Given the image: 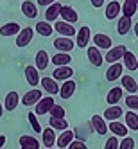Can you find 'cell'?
I'll list each match as a JSON object with an SVG mask.
<instances>
[{
  "instance_id": "obj_1",
  "label": "cell",
  "mask_w": 138,
  "mask_h": 149,
  "mask_svg": "<svg viewBox=\"0 0 138 149\" xmlns=\"http://www.w3.org/2000/svg\"><path fill=\"white\" fill-rule=\"evenodd\" d=\"M54 104L56 102H54V97H52V95L41 97L40 102L34 106V113L36 115H47V113H50V110H52V106H54Z\"/></svg>"
},
{
  "instance_id": "obj_2",
  "label": "cell",
  "mask_w": 138,
  "mask_h": 149,
  "mask_svg": "<svg viewBox=\"0 0 138 149\" xmlns=\"http://www.w3.org/2000/svg\"><path fill=\"white\" fill-rule=\"evenodd\" d=\"M127 52V47L126 45H117V47H111L110 50H108V54H106V61L110 63H117V61H120V59H124V54Z\"/></svg>"
},
{
  "instance_id": "obj_3",
  "label": "cell",
  "mask_w": 138,
  "mask_h": 149,
  "mask_svg": "<svg viewBox=\"0 0 138 149\" xmlns=\"http://www.w3.org/2000/svg\"><path fill=\"white\" fill-rule=\"evenodd\" d=\"M33 38H34V31L31 29V27H25V29H22L18 33V38H16V47H27L31 41H33Z\"/></svg>"
},
{
  "instance_id": "obj_4",
  "label": "cell",
  "mask_w": 138,
  "mask_h": 149,
  "mask_svg": "<svg viewBox=\"0 0 138 149\" xmlns=\"http://www.w3.org/2000/svg\"><path fill=\"white\" fill-rule=\"evenodd\" d=\"M122 70H124V65L120 61L111 63V65L108 67V70H106V79L108 81H119L122 77Z\"/></svg>"
},
{
  "instance_id": "obj_5",
  "label": "cell",
  "mask_w": 138,
  "mask_h": 149,
  "mask_svg": "<svg viewBox=\"0 0 138 149\" xmlns=\"http://www.w3.org/2000/svg\"><path fill=\"white\" fill-rule=\"evenodd\" d=\"M86 56H88V61L92 63L93 67H101L102 63H104V58H102V52L97 45H93L86 50Z\"/></svg>"
},
{
  "instance_id": "obj_6",
  "label": "cell",
  "mask_w": 138,
  "mask_h": 149,
  "mask_svg": "<svg viewBox=\"0 0 138 149\" xmlns=\"http://www.w3.org/2000/svg\"><path fill=\"white\" fill-rule=\"evenodd\" d=\"M88 43H90V27L83 25L76 34V45L79 49H84V47H88Z\"/></svg>"
},
{
  "instance_id": "obj_7",
  "label": "cell",
  "mask_w": 138,
  "mask_h": 149,
  "mask_svg": "<svg viewBox=\"0 0 138 149\" xmlns=\"http://www.w3.org/2000/svg\"><path fill=\"white\" fill-rule=\"evenodd\" d=\"M41 97H43V95H41V92H40L38 88H33V90H29L24 97H22V104H24V106H36Z\"/></svg>"
},
{
  "instance_id": "obj_8",
  "label": "cell",
  "mask_w": 138,
  "mask_h": 149,
  "mask_svg": "<svg viewBox=\"0 0 138 149\" xmlns=\"http://www.w3.org/2000/svg\"><path fill=\"white\" fill-rule=\"evenodd\" d=\"M106 119H104V117H101V115H93L92 117V127H93V130H95V133H99V135H106V133H108L110 131V126H106V122H104Z\"/></svg>"
},
{
  "instance_id": "obj_9",
  "label": "cell",
  "mask_w": 138,
  "mask_h": 149,
  "mask_svg": "<svg viewBox=\"0 0 138 149\" xmlns=\"http://www.w3.org/2000/svg\"><path fill=\"white\" fill-rule=\"evenodd\" d=\"M54 29L58 31V33L61 34V36H67V38H72V36H76L77 33H76V27H74L72 24H68V22H58L56 25H54Z\"/></svg>"
},
{
  "instance_id": "obj_10",
  "label": "cell",
  "mask_w": 138,
  "mask_h": 149,
  "mask_svg": "<svg viewBox=\"0 0 138 149\" xmlns=\"http://www.w3.org/2000/svg\"><path fill=\"white\" fill-rule=\"evenodd\" d=\"M41 86H43V90L47 93H50V95L59 93V84H58V81L54 77H49V76L41 77Z\"/></svg>"
},
{
  "instance_id": "obj_11",
  "label": "cell",
  "mask_w": 138,
  "mask_h": 149,
  "mask_svg": "<svg viewBox=\"0 0 138 149\" xmlns=\"http://www.w3.org/2000/svg\"><path fill=\"white\" fill-rule=\"evenodd\" d=\"M25 79H27V83H29L33 88L38 86V84L41 83V77H40V74H38V68L33 67V65L25 67Z\"/></svg>"
},
{
  "instance_id": "obj_12",
  "label": "cell",
  "mask_w": 138,
  "mask_h": 149,
  "mask_svg": "<svg viewBox=\"0 0 138 149\" xmlns=\"http://www.w3.org/2000/svg\"><path fill=\"white\" fill-rule=\"evenodd\" d=\"M119 13H122V4H119L117 0H111V2L106 6L104 9V15L108 20H115L117 16H119Z\"/></svg>"
},
{
  "instance_id": "obj_13",
  "label": "cell",
  "mask_w": 138,
  "mask_h": 149,
  "mask_svg": "<svg viewBox=\"0 0 138 149\" xmlns=\"http://www.w3.org/2000/svg\"><path fill=\"white\" fill-rule=\"evenodd\" d=\"M72 76H74V68L68 67V65L58 67V68L54 70V74H52V77H54L56 81H67V79H70Z\"/></svg>"
},
{
  "instance_id": "obj_14",
  "label": "cell",
  "mask_w": 138,
  "mask_h": 149,
  "mask_svg": "<svg viewBox=\"0 0 138 149\" xmlns=\"http://www.w3.org/2000/svg\"><path fill=\"white\" fill-rule=\"evenodd\" d=\"M20 24H16V22H7V24H4L2 27H0V34L2 36H18V33H20Z\"/></svg>"
},
{
  "instance_id": "obj_15",
  "label": "cell",
  "mask_w": 138,
  "mask_h": 149,
  "mask_svg": "<svg viewBox=\"0 0 138 149\" xmlns=\"http://www.w3.org/2000/svg\"><path fill=\"white\" fill-rule=\"evenodd\" d=\"M122 95H124V88L115 86V88H111V90L108 92V95H106V102H108L110 106L119 104V102H120V99H122Z\"/></svg>"
},
{
  "instance_id": "obj_16",
  "label": "cell",
  "mask_w": 138,
  "mask_h": 149,
  "mask_svg": "<svg viewBox=\"0 0 138 149\" xmlns=\"http://www.w3.org/2000/svg\"><path fill=\"white\" fill-rule=\"evenodd\" d=\"M74 41L70 40V38H67V36H61V38H58V40H54V47L59 50V52H70L72 49H74Z\"/></svg>"
},
{
  "instance_id": "obj_17",
  "label": "cell",
  "mask_w": 138,
  "mask_h": 149,
  "mask_svg": "<svg viewBox=\"0 0 138 149\" xmlns=\"http://www.w3.org/2000/svg\"><path fill=\"white\" fill-rule=\"evenodd\" d=\"M61 18L65 20V22H68V24H76L77 20H79V15L76 13V9H74V7L63 6L61 7Z\"/></svg>"
},
{
  "instance_id": "obj_18",
  "label": "cell",
  "mask_w": 138,
  "mask_h": 149,
  "mask_svg": "<svg viewBox=\"0 0 138 149\" xmlns=\"http://www.w3.org/2000/svg\"><path fill=\"white\" fill-rule=\"evenodd\" d=\"M93 43L97 45L99 49H104V50H110L113 45H111V38L108 36V34H102V33H99V34H95L93 38Z\"/></svg>"
},
{
  "instance_id": "obj_19",
  "label": "cell",
  "mask_w": 138,
  "mask_h": 149,
  "mask_svg": "<svg viewBox=\"0 0 138 149\" xmlns=\"http://www.w3.org/2000/svg\"><path fill=\"white\" fill-rule=\"evenodd\" d=\"M59 93H61V99H70L72 95L76 93V81H70V79H67L65 83L61 84Z\"/></svg>"
},
{
  "instance_id": "obj_20",
  "label": "cell",
  "mask_w": 138,
  "mask_h": 149,
  "mask_svg": "<svg viewBox=\"0 0 138 149\" xmlns=\"http://www.w3.org/2000/svg\"><path fill=\"white\" fill-rule=\"evenodd\" d=\"M72 142H74V131H70V130H65V131H61V135L58 136L56 146H58L59 149H63V147H68Z\"/></svg>"
},
{
  "instance_id": "obj_21",
  "label": "cell",
  "mask_w": 138,
  "mask_h": 149,
  "mask_svg": "<svg viewBox=\"0 0 138 149\" xmlns=\"http://www.w3.org/2000/svg\"><path fill=\"white\" fill-rule=\"evenodd\" d=\"M61 4H58V2H54V4H50L47 9H45V20L47 22H54V20L61 15Z\"/></svg>"
},
{
  "instance_id": "obj_22",
  "label": "cell",
  "mask_w": 138,
  "mask_h": 149,
  "mask_svg": "<svg viewBox=\"0 0 138 149\" xmlns=\"http://www.w3.org/2000/svg\"><path fill=\"white\" fill-rule=\"evenodd\" d=\"M22 13L27 18H36L38 16V4L31 2V0H24L22 2Z\"/></svg>"
},
{
  "instance_id": "obj_23",
  "label": "cell",
  "mask_w": 138,
  "mask_h": 149,
  "mask_svg": "<svg viewBox=\"0 0 138 149\" xmlns=\"http://www.w3.org/2000/svg\"><path fill=\"white\" fill-rule=\"evenodd\" d=\"M120 117H122V108L119 104H113V106H110L108 110H104V119L110 120V122L111 120H119Z\"/></svg>"
},
{
  "instance_id": "obj_24",
  "label": "cell",
  "mask_w": 138,
  "mask_h": 149,
  "mask_svg": "<svg viewBox=\"0 0 138 149\" xmlns=\"http://www.w3.org/2000/svg\"><path fill=\"white\" fill-rule=\"evenodd\" d=\"M50 61H52V58H49L47 50H38L36 52V68L38 70H45Z\"/></svg>"
},
{
  "instance_id": "obj_25",
  "label": "cell",
  "mask_w": 138,
  "mask_h": 149,
  "mask_svg": "<svg viewBox=\"0 0 138 149\" xmlns=\"http://www.w3.org/2000/svg\"><path fill=\"white\" fill-rule=\"evenodd\" d=\"M20 149H40V142L31 135L20 136Z\"/></svg>"
},
{
  "instance_id": "obj_26",
  "label": "cell",
  "mask_w": 138,
  "mask_h": 149,
  "mask_svg": "<svg viewBox=\"0 0 138 149\" xmlns=\"http://www.w3.org/2000/svg\"><path fill=\"white\" fill-rule=\"evenodd\" d=\"M131 25H133V22H131V16H126V15H122V18H119V24H117V33L124 36V34H127V33H129Z\"/></svg>"
},
{
  "instance_id": "obj_27",
  "label": "cell",
  "mask_w": 138,
  "mask_h": 149,
  "mask_svg": "<svg viewBox=\"0 0 138 149\" xmlns=\"http://www.w3.org/2000/svg\"><path fill=\"white\" fill-rule=\"evenodd\" d=\"M110 131L113 133V135H117V136H127V131H129V127H127L126 124H120L119 120H111V124H110Z\"/></svg>"
},
{
  "instance_id": "obj_28",
  "label": "cell",
  "mask_w": 138,
  "mask_h": 149,
  "mask_svg": "<svg viewBox=\"0 0 138 149\" xmlns=\"http://www.w3.org/2000/svg\"><path fill=\"white\" fill-rule=\"evenodd\" d=\"M18 92H9L7 95H6V101H4V108L7 110V111H13V110H16V106H18Z\"/></svg>"
},
{
  "instance_id": "obj_29",
  "label": "cell",
  "mask_w": 138,
  "mask_h": 149,
  "mask_svg": "<svg viewBox=\"0 0 138 149\" xmlns=\"http://www.w3.org/2000/svg\"><path fill=\"white\" fill-rule=\"evenodd\" d=\"M120 83H122V88L127 90L129 93H136V92H138V83H136L131 76H122V77H120Z\"/></svg>"
},
{
  "instance_id": "obj_30",
  "label": "cell",
  "mask_w": 138,
  "mask_h": 149,
  "mask_svg": "<svg viewBox=\"0 0 138 149\" xmlns=\"http://www.w3.org/2000/svg\"><path fill=\"white\" fill-rule=\"evenodd\" d=\"M41 140H43V144H45V147H52L56 144V135H54V127H47V130H43L41 131Z\"/></svg>"
},
{
  "instance_id": "obj_31",
  "label": "cell",
  "mask_w": 138,
  "mask_h": 149,
  "mask_svg": "<svg viewBox=\"0 0 138 149\" xmlns=\"http://www.w3.org/2000/svg\"><path fill=\"white\" fill-rule=\"evenodd\" d=\"M136 11H138V2H136V0H124V4H122V15L133 18V15H136Z\"/></svg>"
},
{
  "instance_id": "obj_32",
  "label": "cell",
  "mask_w": 138,
  "mask_h": 149,
  "mask_svg": "<svg viewBox=\"0 0 138 149\" xmlns=\"http://www.w3.org/2000/svg\"><path fill=\"white\" fill-rule=\"evenodd\" d=\"M49 124H50V127H54V130H58V131L68 130V122H67L65 117H50Z\"/></svg>"
},
{
  "instance_id": "obj_33",
  "label": "cell",
  "mask_w": 138,
  "mask_h": 149,
  "mask_svg": "<svg viewBox=\"0 0 138 149\" xmlns=\"http://www.w3.org/2000/svg\"><path fill=\"white\" fill-rule=\"evenodd\" d=\"M70 61H72V58H70L68 52H58V54L52 58V63H54L56 67H65V65H70Z\"/></svg>"
},
{
  "instance_id": "obj_34",
  "label": "cell",
  "mask_w": 138,
  "mask_h": 149,
  "mask_svg": "<svg viewBox=\"0 0 138 149\" xmlns=\"http://www.w3.org/2000/svg\"><path fill=\"white\" fill-rule=\"evenodd\" d=\"M34 31H36V33H38L40 36H50V34L54 33L56 29L52 27L50 24H47V20H45V22H38V24H36V29H34Z\"/></svg>"
},
{
  "instance_id": "obj_35",
  "label": "cell",
  "mask_w": 138,
  "mask_h": 149,
  "mask_svg": "<svg viewBox=\"0 0 138 149\" xmlns=\"http://www.w3.org/2000/svg\"><path fill=\"white\" fill-rule=\"evenodd\" d=\"M124 67L129 68V70H138V59H136V56L133 54V52H129V50L124 54Z\"/></svg>"
},
{
  "instance_id": "obj_36",
  "label": "cell",
  "mask_w": 138,
  "mask_h": 149,
  "mask_svg": "<svg viewBox=\"0 0 138 149\" xmlns=\"http://www.w3.org/2000/svg\"><path fill=\"white\" fill-rule=\"evenodd\" d=\"M126 126L129 127V130H133V131H138V115L133 110L126 113Z\"/></svg>"
},
{
  "instance_id": "obj_37",
  "label": "cell",
  "mask_w": 138,
  "mask_h": 149,
  "mask_svg": "<svg viewBox=\"0 0 138 149\" xmlns=\"http://www.w3.org/2000/svg\"><path fill=\"white\" fill-rule=\"evenodd\" d=\"M126 106L129 110H138V95H135V93H129L126 97Z\"/></svg>"
},
{
  "instance_id": "obj_38",
  "label": "cell",
  "mask_w": 138,
  "mask_h": 149,
  "mask_svg": "<svg viewBox=\"0 0 138 149\" xmlns=\"http://www.w3.org/2000/svg\"><path fill=\"white\" fill-rule=\"evenodd\" d=\"M29 122H31V126H33V130L36 131V133H41L43 130H41V126H40V122H38V119H36V113H33V111H29Z\"/></svg>"
},
{
  "instance_id": "obj_39",
  "label": "cell",
  "mask_w": 138,
  "mask_h": 149,
  "mask_svg": "<svg viewBox=\"0 0 138 149\" xmlns=\"http://www.w3.org/2000/svg\"><path fill=\"white\" fill-rule=\"evenodd\" d=\"M119 138H117V135H113V136H110L108 140H106V144H104V149H119Z\"/></svg>"
},
{
  "instance_id": "obj_40",
  "label": "cell",
  "mask_w": 138,
  "mask_h": 149,
  "mask_svg": "<svg viewBox=\"0 0 138 149\" xmlns=\"http://www.w3.org/2000/svg\"><path fill=\"white\" fill-rule=\"evenodd\" d=\"M135 140L133 138H129V136H124L122 138V142H120V146H119V149H135Z\"/></svg>"
},
{
  "instance_id": "obj_41",
  "label": "cell",
  "mask_w": 138,
  "mask_h": 149,
  "mask_svg": "<svg viewBox=\"0 0 138 149\" xmlns=\"http://www.w3.org/2000/svg\"><path fill=\"white\" fill-rule=\"evenodd\" d=\"M50 117H65V108L54 104V106H52V110H50Z\"/></svg>"
},
{
  "instance_id": "obj_42",
  "label": "cell",
  "mask_w": 138,
  "mask_h": 149,
  "mask_svg": "<svg viewBox=\"0 0 138 149\" xmlns=\"http://www.w3.org/2000/svg\"><path fill=\"white\" fill-rule=\"evenodd\" d=\"M68 149H88V146L84 144V142H81V140H74V142L68 146Z\"/></svg>"
},
{
  "instance_id": "obj_43",
  "label": "cell",
  "mask_w": 138,
  "mask_h": 149,
  "mask_svg": "<svg viewBox=\"0 0 138 149\" xmlns=\"http://www.w3.org/2000/svg\"><path fill=\"white\" fill-rule=\"evenodd\" d=\"M54 2H56V0H38L36 4L38 6H43V7H49L50 4H54Z\"/></svg>"
},
{
  "instance_id": "obj_44",
  "label": "cell",
  "mask_w": 138,
  "mask_h": 149,
  "mask_svg": "<svg viewBox=\"0 0 138 149\" xmlns=\"http://www.w3.org/2000/svg\"><path fill=\"white\" fill-rule=\"evenodd\" d=\"M90 4H92L93 7H102V6H104V0H90Z\"/></svg>"
},
{
  "instance_id": "obj_45",
  "label": "cell",
  "mask_w": 138,
  "mask_h": 149,
  "mask_svg": "<svg viewBox=\"0 0 138 149\" xmlns=\"http://www.w3.org/2000/svg\"><path fill=\"white\" fill-rule=\"evenodd\" d=\"M4 144H6V135H0V149L4 147Z\"/></svg>"
},
{
  "instance_id": "obj_46",
  "label": "cell",
  "mask_w": 138,
  "mask_h": 149,
  "mask_svg": "<svg viewBox=\"0 0 138 149\" xmlns=\"http://www.w3.org/2000/svg\"><path fill=\"white\" fill-rule=\"evenodd\" d=\"M135 34H136V38H138V22L135 24Z\"/></svg>"
},
{
  "instance_id": "obj_47",
  "label": "cell",
  "mask_w": 138,
  "mask_h": 149,
  "mask_svg": "<svg viewBox=\"0 0 138 149\" xmlns=\"http://www.w3.org/2000/svg\"><path fill=\"white\" fill-rule=\"evenodd\" d=\"M4 115V106H2V102H0V117Z\"/></svg>"
},
{
  "instance_id": "obj_48",
  "label": "cell",
  "mask_w": 138,
  "mask_h": 149,
  "mask_svg": "<svg viewBox=\"0 0 138 149\" xmlns=\"http://www.w3.org/2000/svg\"><path fill=\"white\" fill-rule=\"evenodd\" d=\"M45 149H54V147H45Z\"/></svg>"
},
{
  "instance_id": "obj_49",
  "label": "cell",
  "mask_w": 138,
  "mask_h": 149,
  "mask_svg": "<svg viewBox=\"0 0 138 149\" xmlns=\"http://www.w3.org/2000/svg\"><path fill=\"white\" fill-rule=\"evenodd\" d=\"M136 2H138V0H136Z\"/></svg>"
}]
</instances>
